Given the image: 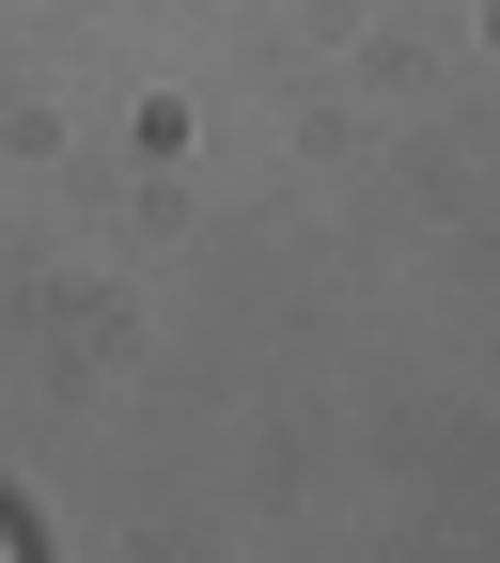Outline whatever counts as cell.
I'll use <instances>...</instances> for the list:
<instances>
[]
</instances>
